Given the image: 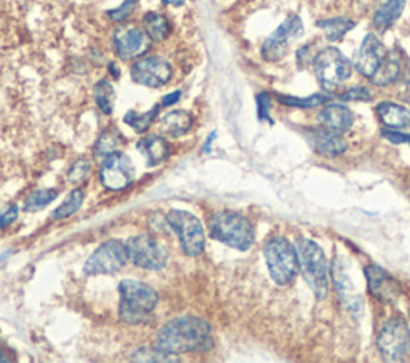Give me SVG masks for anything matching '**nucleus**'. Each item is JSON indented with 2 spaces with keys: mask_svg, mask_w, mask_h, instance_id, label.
<instances>
[{
  "mask_svg": "<svg viewBox=\"0 0 410 363\" xmlns=\"http://www.w3.org/2000/svg\"><path fill=\"white\" fill-rule=\"evenodd\" d=\"M157 346L170 354L204 352L213 346L210 325L199 317H178L159 331Z\"/></svg>",
  "mask_w": 410,
  "mask_h": 363,
  "instance_id": "nucleus-1",
  "label": "nucleus"
},
{
  "mask_svg": "<svg viewBox=\"0 0 410 363\" xmlns=\"http://www.w3.org/2000/svg\"><path fill=\"white\" fill-rule=\"evenodd\" d=\"M119 291H121L119 315L123 322L140 325L151 319L159 302L156 290L138 281H122L119 285Z\"/></svg>",
  "mask_w": 410,
  "mask_h": 363,
  "instance_id": "nucleus-2",
  "label": "nucleus"
},
{
  "mask_svg": "<svg viewBox=\"0 0 410 363\" xmlns=\"http://www.w3.org/2000/svg\"><path fill=\"white\" fill-rule=\"evenodd\" d=\"M209 232L213 240L241 252H247L255 240L252 223L246 216L233 211L215 213L209 219Z\"/></svg>",
  "mask_w": 410,
  "mask_h": 363,
  "instance_id": "nucleus-3",
  "label": "nucleus"
},
{
  "mask_svg": "<svg viewBox=\"0 0 410 363\" xmlns=\"http://www.w3.org/2000/svg\"><path fill=\"white\" fill-rule=\"evenodd\" d=\"M263 253L272 281L277 285H287L294 281L300 269V259L292 243L284 237H272L265 243Z\"/></svg>",
  "mask_w": 410,
  "mask_h": 363,
  "instance_id": "nucleus-4",
  "label": "nucleus"
},
{
  "mask_svg": "<svg viewBox=\"0 0 410 363\" xmlns=\"http://www.w3.org/2000/svg\"><path fill=\"white\" fill-rule=\"evenodd\" d=\"M299 259L303 277L314 291L318 300H325L329 293V281H327V259L322 248L313 240H299Z\"/></svg>",
  "mask_w": 410,
  "mask_h": 363,
  "instance_id": "nucleus-5",
  "label": "nucleus"
},
{
  "mask_svg": "<svg viewBox=\"0 0 410 363\" xmlns=\"http://www.w3.org/2000/svg\"><path fill=\"white\" fill-rule=\"evenodd\" d=\"M314 73H316L320 87L325 92H334L351 75L353 66L348 58L335 47H327L319 51L313 59Z\"/></svg>",
  "mask_w": 410,
  "mask_h": 363,
  "instance_id": "nucleus-6",
  "label": "nucleus"
},
{
  "mask_svg": "<svg viewBox=\"0 0 410 363\" xmlns=\"http://www.w3.org/2000/svg\"><path fill=\"white\" fill-rule=\"evenodd\" d=\"M167 223L176 232L183 252L188 256H199L205 248V232L193 213L171 210L167 215Z\"/></svg>",
  "mask_w": 410,
  "mask_h": 363,
  "instance_id": "nucleus-7",
  "label": "nucleus"
},
{
  "mask_svg": "<svg viewBox=\"0 0 410 363\" xmlns=\"http://www.w3.org/2000/svg\"><path fill=\"white\" fill-rule=\"evenodd\" d=\"M377 346L388 362H399L410 352V330L401 319H390L378 333Z\"/></svg>",
  "mask_w": 410,
  "mask_h": 363,
  "instance_id": "nucleus-8",
  "label": "nucleus"
},
{
  "mask_svg": "<svg viewBox=\"0 0 410 363\" xmlns=\"http://www.w3.org/2000/svg\"><path fill=\"white\" fill-rule=\"evenodd\" d=\"M128 254L126 243L121 240H108L100 245L87 259L84 272L87 276H101V273H116L127 264Z\"/></svg>",
  "mask_w": 410,
  "mask_h": 363,
  "instance_id": "nucleus-9",
  "label": "nucleus"
},
{
  "mask_svg": "<svg viewBox=\"0 0 410 363\" xmlns=\"http://www.w3.org/2000/svg\"><path fill=\"white\" fill-rule=\"evenodd\" d=\"M128 259L136 267L147 271H160L167 264V253L151 235H136L126 242Z\"/></svg>",
  "mask_w": 410,
  "mask_h": 363,
  "instance_id": "nucleus-10",
  "label": "nucleus"
},
{
  "mask_svg": "<svg viewBox=\"0 0 410 363\" xmlns=\"http://www.w3.org/2000/svg\"><path fill=\"white\" fill-rule=\"evenodd\" d=\"M101 184L108 190H123L135 181V166L132 160L121 151L104 157L100 171Z\"/></svg>",
  "mask_w": 410,
  "mask_h": 363,
  "instance_id": "nucleus-11",
  "label": "nucleus"
},
{
  "mask_svg": "<svg viewBox=\"0 0 410 363\" xmlns=\"http://www.w3.org/2000/svg\"><path fill=\"white\" fill-rule=\"evenodd\" d=\"M303 35V23L300 16H289L281 26H279L275 32H272L268 39L265 40L263 49V58L266 61L276 63L279 59H282L289 53L290 44Z\"/></svg>",
  "mask_w": 410,
  "mask_h": 363,
  "instance_id": "nucleus-12",
  "label": "nucleus"
},
{
  "mask_svg": "<svg viewBox=\"0 0 410 363\" xmlns=\"http://www.w3.org/2000/svg\"><path fill=\"white\" fill-rule=\"evenodd\" d=\"M171 79V66L162 58L150 56L136 61L132 66V80L138 85L160 88Z\"/></svg>",
  "mask_w": 410,
  "mask_h": 363,
  "instance_id": "nucleus-13",
  "label": "nucleus"
},
{
  "mask_svg": "<svg viewBox=\"0 0 410 363\" xmlns=\"http://www.w3.org/2000/svg\"><path fill=\"white\" fill-rule=\"evenodd\" d=\"M151 37L146 31L135 26H126L117 29L114 34V47L117 56L128 61V59L145 55L151 45Z\"/></svg>",
  "mask_w": 410,
  "mask_h": 363,
  "instance_id": "nucleus-14",
  "label": "nucleus"
},
{
  "mask_svg": "<svg viewBox=\"0 0 410 363\" xmlns=\"http://www.w3.org/2000/svg\"><path fill=\"white\" fill-rule=\"evenodd\" d=\"M385 55L386 50L382 40H380L377 35L368 34L366 35L359 50L354 53L353 64L361 75L372 79V75L377 73L380 64H382Z\"/></svg>",
  "mask_w": 410,
  "mask_h": 363,
  "instance_id": "nucleus-15",
  "label": "nucleus"
},
{
  "mask_svg": "<svg viewBox=\"0 0 410 363\" xmlns=\"http://www.w3.org/2000/svg\"><path fill=\"white\" fill-rule=\"evenodd\" d=\"M366 277L368 290H370V293L375 296L377 300L383 302H391L397 295H399V287H397V283L393 281V277H391L388 272H385L382 269V267L367 266Z\"/></svg>",
  "mask_w": 410,
  "mask_h": 363,
  "instance_id": "nucleus-16",
  "label": "nucleus"
},
{
  "mask_svg": "<svg viewBox=\"0 0 410 363\" xmlns=\"http://www.w3.org/2000/svg\"><path fill=\"white\" fill-rule=\"evenodd\" d=\"M308 141H310L311 147L318 154L330 159L342 156V154L348 149L346 141L343 140L342 133L332 132L329 128L313 130V132L308 135Z\"/></svg>",
  "mask_w": 410,
  "mask_h": 363,
  "instance_id": "nucleus-17",
  "label": "nucleus"
},
{
  "mask_svg": "<svg viewBox=\"0 0 410 363\" xmlns=\"http://www.w3.org/2000/svg\"><path fill=\"white\" fill-rule=\"evenodd\" d=\"M318 121L332 132L344 133L351 128L354 117L346 106L343 104H327L318 114Z\"/></svg>",
  "mask_w": 410,
  "mask_h": 363,
  "instance_id": "nucleus-18",
  "label": "nucleus"
},
{
  "mask_svg": "<svg viewBox=\"0 0 410 363\" xmlns=\"http://www.w3.org/2000/svg\"><path fill=\"white\" fill-rule=\"evenodd\" d=\"M138 151L145 156L146 165L157 166L165 162V159L169 157L170 146L162 136L151 135L138 141Z\"/></svg>",
  "mask_w": 410,
  "mask_h": 363,
  "instance_id": "nucleus-19",
  "label": "nucleus"
},
{
  "mask_svg": "<svg viewBox=\"0 0 410 363\" xmlns=\"http://www.w3.org/2000/svg\"><path fill=\"white\" fill-rule=\"evenodd\" d=\"M377 112L380 121H382L386 127L394 130L410 127V111L404 108V106L385 101V103L377 106Z\"/></svg>",
  "mask_w": 410,
  "mask_h": 363,
  "instance_id": "nucleus-20",
  "label": "nucleus"
},
{
  "mask_svg": "<svg viewBox=\"0 0 410 363\" xmlns=\"http://www.w3.org/2000/svg\"><path fill=\"white\" fill-rule=\"evenodd\" d=\"M401 74V58L397 55V51L386 53L382 64L377 69V73L372 75V83L377 87H386L390 83L397 80V77Z\"/></svg>",
  "mask_w": 410,
  "mask_h": 363,
  "instance_id": "nucleus-21",
  "label": "nucleus"
},
{
  "mask_svg": "<svg viewBox=\"0 0 410 363\" xmlns=\"http://www.w3.org/2000/svg\"><path fill=\"white\" fill-rule=\"evenodd\" d=\"M193 125V117L188 114L186 111H174L169 112L167 116L162 117L160 121V132L171 138H180V136L186 135Z\"/></svg>",
  "mask_w": 410,
  "mask_h": 363,
  "instance_id": "nucleus-22",
  "label": "nucleus"
},
{
  "mask_svg": "<svg viewBox=\"0 0 410 363\" xmlns=\"http://www.w3.org/2000/svg\"><path fill=\"white\" fill-rule=\"evenodd\" d=\"M404 7H406V0H386L373 16V26L382 32L386 31L399 20Z\"/></svg>",
  "mask_w": 410,
  "mask_h": 363,
  "instance_id": "nucleus-23",
  "label": "nucleus"
},
{
  "mask_svg": "<svg viewBox=\"0 0 410 363\" xmlns=\"http://www.w3.org/2000/svg\"><path fill=\"white\" fill-rule=\"evenodd\" d=\"M160 108H162V104H156L152 109L146 112L130 111L127 112L126 117H123V122H126L130 128H133L136 133H145L157 118Z\"/></svg>",
  "mask_w": 410,
  "mask_h": 363,
  "instance_id": "nucleus-24",
  "label": "nucleus"
},
{
  "mask_svg": "<svg viewBox=\"0 0 410 363\" xmlns=\"http://www.w3.org/2000/svg\"><path fill=\"white\" fill-rule=\"evenodd\" d=\"M143 21H145V27H146V32L150 34V37L156 42L160 40H165L169 37L170 34V23L167 18L160 13H151L145 15L143 18Z\"/></svg>",
  "mask_w": 410,
  "mask_h": 363,
  "instance_id": "nucleus-25",
  "label": "nucleus"
},
{
  "mask_svg": "<svg viewBox=\"0 0 410 363\" xmlns=\"http://www.w3.org/2000/svg\"><path fill=\"white\" fill-rule=\"evenodd\" d=\"M95 101H97V106L101 109V112L106 116H109L112 109H114V101H116V92L114 87L109 80H100L97 85H95Z\"/></svg>",
  "mask_w": 410,
  "mask_h": 363,
  "instance_id": "nucleus-26",
  "label": "nucleus"
},
{
  "mask_svg": "<svg viewBox=\"0 0 410 363\" xmlns=\"http://www.w3.org/2000/svg\"><path fill=\"white\" fill-rule=\"evenodd\" d=\"M320 29H324L325 37L330 42L342 40V37L346 32L351 31L356 26V23L351 20H346V18H334V20H325L320 21L318 25Z\"/></svg>",
  "mask_w": 410,
  "mask_h": 363,
  "instance_id": "nucleus-27",
  "label": "nucleus"
},
{
  "mask_svg": "<svg viewBox=\"0 0 410 363\" xmlns=\"http://www.w3.org/2000/svg\"><path fill=\"white\" fill-rule=\"evenodd\" d=\"M84 199H85L84 190L74 189L73 192L64 199L63 204L59 205L55 211H53V218L64 219V218H69L71 215H74V213L82 207V204H84Z\"/></svg>",
  "mask_w": 410,
  "mask_h": 363,
  "instance_id": "nucleus-28",
  "label": "nucleus"
},
{
  "mask_svg": "<svg viewBox=\"0 0 410 363\" xmlns=\"http://www.w3.org/2000/svg\"><path fill=\"white\" fill-rule=\"evenodd\" d=\"M58 190L56 189H40L34 190V192L29 195L25 202V210L26 211H39L45 208L47 205H50L53 200L58 197Z\"/></svg>",
  "mask_w": 410,
  "mask_h": 363,
  "instance_id": "nucleus-29",
  "label": "nucleus"
},
{
  "mask_svg": "<svg viewBox=\"0 0 410 363\" xmlns=\"http://www.w3.org/2000/svg\"><path fill=\"white\" fill-rule=\"evenodd\" d=\"M132 360L135 362H178L176 354H170L167 350L157 347H141L133 352Z\"/></svg>",
  "mask_w": 410,
  "mask_h": 363,
  "instance_id": "nucleus-30",
  "label": "nucleus"
},
{
  "mask_svg": "<svg viewBox=\"0 0 410 363\" xmlns=\"http://www.w3.org/2000/svg\"><path fill=\"white\" fill-rule=\"evenodd\" d=\"M119 142H121V135L114 132V130H106L104 133H101L97 141L95 154H97V157H108L109 154L117 151Z\"/></svg>",
  "mask_w": 410,
  "mask_h": 363,
  "instance_id": "nucleus-31",
  "label": "nucleus"
},
{
  "mask_svg": "<svg viewBox=\"0 0 410 363\" xmlns=\"http://www.w3.org/2000/svg\"><path fill=\"white\" fill-rule=\"evenodd\" d=\"M329 99L324 94H311L310 98H294V97H279V101L285 106H295V108H316L324 104Z\"/></svg>",
  "mask_w": 410,
  "mask_h": 363,
  "instance_id": "nucleus-32",
  "label": "nucleus"
},
{
  "mask_svg": "<svg viewBox=\"0 0 410 363\" xmlns=\"http://www.w3.org/2000/svg\"><path fill=\"white\" fill-rule=\"evenodd\" d=\"M88 173H90V162H88L87 159H79L77 162H74L73 166H71L68 173V181L77 184L84 181Z\"/></svg>",
  "mask_w": 410,
  "mask_h": 363,
  "instance_id": "nucleus-33",
  "label": "nucleus"
},
{
  "mask_svg": "<svg viewBox=\"0 0 410 363\" xmlns=\"http://www.w3.org/2000/svg\"><path fill=\"white\" fill-rule=\"evenodd\" d=\"M136 4H138V0H126V2H123L122 5H119L117 8L109 10L108 16L111 18L112 21H116V23L126 21L127 18L133 13Z\"/></svg>",
  "mask_w": 410,
  "mask_h": 363,
  "instance_id": "nucleus-34",
  "label": "nucleus"
},
{
  "mask_svg": "<svg viewBox=\"0 0 410 363\" xmlns=\"http://www.w3.org/2000/svg\"><path fill=\"white\" fill-rule=\"evenodd\" d=\"M338 98H340L342 101H370L372 93L364 87H353L344 93H342Z\"/></svg>",
  "mask_w": 410,
  "mask_h": 363,
  "instance_id": "nucleus-35",
  "label": "nucleus"
},
{
  "mask_svg": "<svg viewBox=\"0 0 410 363\" xmlns=\"http://www.w3.org/2000/svg\"><path fill=\"white\" fill-rule=\"evenodd\" d=\"M257 108L260 118H270L271 109V97L268 93H260L257 97Z\"/></svg>",
  "mask_w": 410,
  "mask_h": 363,
  "instance_id": "nucleus-36",
  "label": "nucleus"
},
{
  "mask_svg": "<svg viewBox=\"0 0 410 363\" xmlns=\"http://www.w3.org/2000/svg\"><path fill=\"white\" fill-rule=\"evenodd\" d=\"M383 138L396 144H410V135H404L396 130H383Z\"/></svg>",
  "mask_w": 410,
  "mask_h": 363,
  "instance_id": "nucleus-37",
  "label": "nucleus"
},
{
  "mask_svg": "<svg viewBox=\"0 0 410 363\" xmlns=\"http://www.w3.org/2000/svg\"><path fill=\"white\" fill-rule=\"evenodd\" d=\"M18 218V207H10L7 210L0 213V229L8 228V226Z\"/></svg>",
  "mask_w": 410,
  "mask_h": 363,
  "instance_id": "nucleus-38",
  "label": "nucleus"
},
{
  "mask_svg": "<svg viewBox=\"0 0 410 363\" xmlns=\"http://www.w3.org/2000/svg\"><path fill=\"white\" fill-rule=\"evenodd\" d=\"M181 98V93L180 92H175V93H170V94H167V97H164V99H162V108L164 106H170V104H175L178 99Z\"/></svg>",
  "mask_w": 410,
  "mask_h": 363,
  "instance_id": "nucleus-39",
  "label": "nucleus"
},
{
  "mask_svg": "<svg viewBox=\"0 0 410 363\" xmlns=\"http://www.w3.org/2000/svg\"><path fill=\"white\" fill-rule=\"evenodd\" d=\"M165 5H174V7H180L184 4V0H162Z\"/></svg>",
  "mask_w": 410,
  "mask_h": 363,
  "instance_id": "nucleus-40",
  "label": "nucleus"
},
{
  "mask_svg": "<svg viewBox=\"0 0 410 363\" xmlns=\"http://www.w3.org/2000/svg\"><path fill=\"white\" fill-rule=\"evenodd\" d=\"M0 362H8V357L4 354V350H0Z\"/></svg>",
  "mask_w": 410,
  "mask_h": 363,
  "instance_id": "nucleus-41",
  "label": "nucleus"
}]
</instances>
